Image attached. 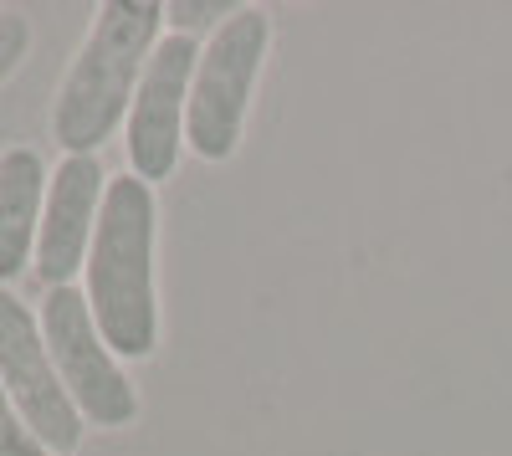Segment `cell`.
<instances>
[{"label":"cell","instance_id":"6da1fadb","mask_svg":"<svg viewBox=\"0 0 512 456\" xmlns=\"http://www.w3.org/2000/svg\"><path fill=\"white\" fill-rule=\"evenodd\" d=\"M164 6L154 0H108L93 16V31L72 57L62 93L52 103V139L67 154H98L118 123H128L139 77L159 47Z\"/></svg>","mask_w":512,"mask_h":456},{"label":"cell","instance_id":"7a4b0ae2","mask_svg":"<svg viewBox=\"0 0 512 456\" xmlns=\"http://www.w3.org/2000/svg\"><path fill=\"white\" fill-rule=\"evenodd\" d=\"M88 308L103 344L118 359H149L159 349L154 303V185L139 175L108 180L103 216L88 252Z\"/></svg>","mask_w":512,"mask_h":456},{"label":"cell","instance_id":"3957f363","mask_svg":"<svg viewBox=\"0 0 512 456\" xmlns=\"http://www.w3.org/2000/svg\"><path fill=\"white\" fill-rule=\"evenodd\" d=\"M267 41H272L267 11L236 6V16H226L200 47L195 82H190V113H185V144L200 159L221 164L236 154L256 77H262V62H267Z\"/></svg>","mask_w":512,"mask_h":456},{"label":"cell","instance_id":"277c9868","mask_svg":"<svg viewBox=\"0 0 512 456\" xmlns=\"http://www.w3.org/2000/svg\"><path fill=\"white\" fill-rule=\"evenodd\" d=\"M41 339L52 349V364L72 395V405L82 410V421H93L103 431H123L139 421V395L134 380L118 369V354L103 344L88 293L77 287H52L41 298Z\"/></svg>","mask_w":512,"mask_h":456},{"label":"cell","instance_id":"5b68a950","mask_svg":"<svg viewBox=\"0 0 512 456\" xmlns=\"http://www.w3.org/2000/svg\"><path fill=\"white\" fill-rule=\"evenodd\" d=\"M0 390L11 395L21 421L41 436L52 456H72L82 446V410L72 405L52 364V349L41 339V318H31V308L11 287H0Z\"/></svg>","mask_w":512,"mask_h":456},{"label":"cell","instance_id":"8992f818","mask_svg":"<svg viewBox=\"0 0 512 456\" xmlns=\"http://www.w3.org/2000/svg\"><path fill=\"white\" fill-rule=\"evenodd\" d=\"M195 62H200V41L169 31L159 36V47L139 77L134 108H128V123H123V149H128V175H139L144 185L169 180L180 164Z\"/></svg>","mask_w":512,"mask_h":456},{"label":"cell","instance_id":"52a82bcc","mask_svg":"<svg viewBox=\"0 0 512 456\" xmlns=\"http://www.w3.org/2000/svg\"><path fill=\"white\" fill-rule=\"evenodd\" d=\"M108 175L98 154H67L52 180H47V205H41V231H36V277L52 287H72V277L88 267L93 231L103 216Z\"/></svg>","mask_w":512,"mask_h":456},{"label":"cell","instance_id":"ba28073f","mask_svg":"<svg viewBox=\"0 0 512 456\" xmlns=\"http://www.w3.org/2000/svg\"><path fill=\"white\" fill-rule=\"evenodd\" d=\"M41 205H47V170L41 154L16 144L0 154V287L16 282L36 262Z\"/></svg>","mask_w":512,"mask_h":456},{"label":"cell","instance_id":"9c48e42d","mask_svg":"<svg viewBox=\"0 0 512 456\" xmlns=\"http://www.w3.org/2000/svg\"><path fill=\"white\" fill-rule=\"evenodd\" d=\"M0 456H52L41 446V436L21 421V410L11 405L6 390H0Z\"/></svg>","mask_w":512,"mask_h":456},{"label":"cell","instance_id":"30bf717a","mask_svg":"<svg viewBox=\"0 0 512 456\" xmlns=\"http://www.w3.org/2000/svg\"><path fill=\"white\" fill-rule=\"evenodd\" d=\"M216 16H236V6H216V0H175V6H164V21L180 36H195L200 26H216Z\"/></svg>","mask_w":512,"mask_h":456},{"label":"cell","instance_id":"8fae6325","mask_svg":"<svg viewBox=\"0 0 512 456\" xmlns=\"http://www.w3.org/2000/svg\"><path fill=\"white\" fill-rule=\"evenodd\" d=\"M26 41H31V31H26L21 16H0V82H6L16 72V62L26 57Z\"/></svg>","mask_w":512,"mask_h":456}]
</instances>
